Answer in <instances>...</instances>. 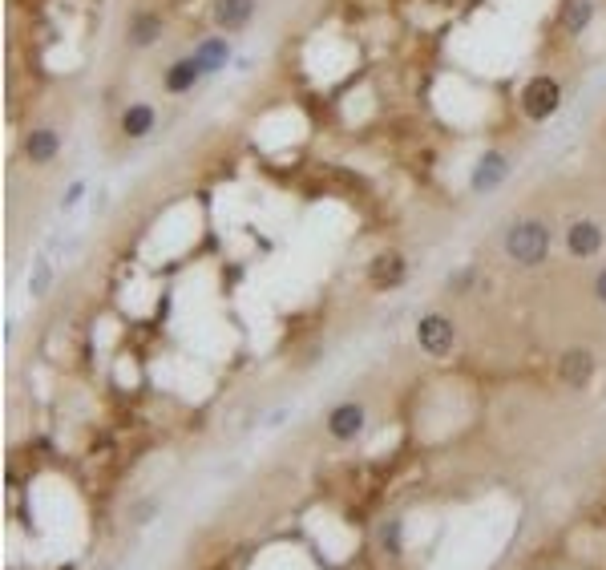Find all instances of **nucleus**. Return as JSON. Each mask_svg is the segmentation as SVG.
<instances>
[{
    "label": "nucleus",
    "mask_w": 606,
    "mask_h": 570,
    "mask_svg": "<svg viewBox=\"0 0 606 570\" xmlns=\"http://www.w3.org/2000/svg\"><path fill=\"white\" fill-rule=\"evenodd\" d=\"M550 243H554V231L546 219H518L501 235V251L518 267H542L550 255Z\"/></svg>",
    "instance_id": "nucleus-1"
},
{
    "label": "nucleus",
    "mask_w": 606,
    "mask_h": 570,
    "mask_svg": "<svg viewBox=\"0 0 606 570\" xmlns=\"http://www.w3.org/2000/svg\"><path fill=\"white\" fill-rule=\"evenodd\" d=\"M518 106H522V114H526L530 122L554 118V114L562 110V85H558V77H550V73L526 77V85H522V93H518Z\"/></svg>",
    "instance_id": "nucleus-2"
},
{
    "label": "nucleus",
    "mask_w": 606,
    "mask_h": 570,
    "mask_svg": "<svg viewBox=\"0 0 606 570\" xmlns=\"http://www.w3.org/2000/svg\"><path fill=\"white\" fill-rule=\"evenodd\" d=\"M453 344H457V328H453L449 316L429 312V316L417 320V348H421L425 356H449Z\"/></svg>",
    "instance_id": "nucleus-3"
},
{
    "label": "nucleus",
    "mask_w": 606,
    "mask_h": 570,
    "mask_svg": "<svg viewBox=\"0 0 606 570\" xmlns=\"http://www.w3.org/2000/svg\"><path fill=\"white\" fill-rule=\"evenodd\" d=\"M510 170H514V162L505 158L501 150H485L473 162V170H469V190H473V195H493V190L510 178Z\"/></svg>",
    "instance_id": "nucleus-4"
},
{
    "label": "nucleus",
    "mask_w": 606,
    "mask_h": 570,
    "mask_svg": "<svg viewBox=\"0 0 606 570\" xmlns=\"http://www.w3.org/2000/svg\"><path fill=\"white\" fill-rule=\"evenodd\" d=\"M404 279H409V259H404V251H380L368 259V283L376 292H396Z\"/></svg>",
    "instance_id": "nucleus-5"
},
{
    "label": "nucleus",
    "mask_w": 606,
    "mask_h": 570,
    "mask_svg": "<svg viewBox=\"0 0 606 570\" xmlns=\"http://www.w3.org/2000/svg\"><path fill=\"white\" fill-rule=\"evenodd\" d=\"M602 247H606V227L598 219L586 215V219H574L566 227V255L570 259H594Z\"/></svg>",
    "instance_id": "nucleus-6"
},
{
    "label": "nucleus",
    "mask_w": 606,
    "mask_h": 570,
    "mask_svg": "<svg viewBox=\"0 0 606 570\" xmlns=\"http://www.w3.org/2000/svg\"><path fill=\"white\" fill-rule=\"evenodd\" d=\"M594 372H598V360H594L590 348H566V352L558 356V380H562L566 389H574V393L590 385Z\"/></svg>",
    "instance_id": "nucleus-7"
},
{
    "label": "nucleus",
    "mask_w": 606,
    "mask_h": 570,
    "mask_svg": "<svg viewBox=\"0 0 606 570\" xmlns=\"http://www.w3.org/2000/svg\"><path fill=\"white\" fill-rule=\"evenodd\" d=\"M21 154H25L29 166H49V162H57V154H61V130L49 126V122L33 126V130L25 134V142H21Z\"/></svg>",
    "instance_id": "nucleus-8"
},
{
    "label": "nucleus",
    "mask_w": 606,
    "mask_h": 570,
    "mask_svg": "<svg viewBox=\"0 0 606 570\" xmlns=\"http://www.w3.org/2000/svg\"><path fill=\"white\" fill-rule=\"evenodd\" d=\"M190 57L198 61L202 77H215V73H223V69L231 65L235 49H231V37H227V33H211V37H202V41L194 45V53H190Z\"/></svg>",
    "instance_id": "nucleus-9"
},
{
    "label": "nucleus",
    "mask_w": 606,
    "mask_h": 570,
    "mask_svg": "<svg viewBox=\"0 0 606 570\" xmlns=\"http://www.w3.org/2000/svg\"><path fill=\"white\" fill-rule=\"evenodd\" d=\"M255 21V0H211V25L223 33H243Z\"/></svg>",
    "instance_id": "nucleus-10"
},
{
    "label": "nucleus",
    "mask_w": 606,
    "mask_h": 570,
    "mask_svg": "<svg viewBox=\"0 0 606 570\" xmlns=\"http://www.w3.org/2000/svg\"><path fill=\"white\" fill-rule=\"evenodd\" d=\"M364 425H368V409L360 401H344V405H336L328 413V433L336 441H356L364 433Z\"/></svg>",
    "instance_id": "nucleus-11"
},
{
    "label": "nucleus",
    "mask_w": 606,
    "mask_h": 570,
    "mask_svg": "<svg viewBox=\"0 0 606 570\" xmlns=\"http://www.w3.org/2000/svg\"><path fill=\"white\" fill-rule=\"evenodd\" d=\"M162 33H166V21H162V13H158V9H138V13L130 17L126 41H130L134 49H154V45L162 41Z\"/></svg>",
    "instance_id": "nucleus-12"
},
{
    "label": "nucleus",
    "mask_w": 606,
    "mask_h": 570,
    "mask_svg": "<svg viewBox=\"0 0 606 570\" xmlns=\"http://www.w3.org/2000/svg\"><path fill=\"white\" fill-rule=\"evenodd\" d=\"M154 126H158V110H154L150 102H130V106L122 110V118H118V130H122L130 142L146 138Z\"/></svg>",
    "instance_id": "nucleus-13"
},
{
    "label": "nucleus",
    "mask_w": 606,
    "mask_h": 570,
    "mask_svg": "<svg viewBox=\"0 0 606 570\" xmlns=\"http://www.w3.org/2000/svg\"><path fill=\"white\" fill-rule=\"evenodd\" d=\"M198 81H202V69H198V61H194V57H178V61H170V65H166V73H162V85H166V93H174V98L190 93Z\"/></svg>",
    "instance_id": "nucleus-14"
},
{
    "label": "nucleus",
    "mask_w": 606,
    "mask_h": 570,
    "mask_svg": "<svg viewBox=\"0 0 606 570\" xmlns=\"http://www.w3.org/2000/svg\"><path fill=\"white\" fill-rule=\"evenodd\" d=\"M594 0H562V13H558V21H562V29H566V37H582L586 29H590V21H594Z\"/></svg>",
    "instance_id": "nucleus-15"
},
{
    "label": "nucleus",
    "mask_w": 606,
    "mask_h": 570,
    "mask_svg": "<svg viewBox=\"0 0 606 570\" xmlns=\"http://www.w3.org/2000/svg\"><path fill=\"white\" fill-rule=\"evenodd\" d=\"M473 283H477V267H473V263H465V267H457V271H453L449 292H453V296H465V292L473 288Z\"/></svg>",
    "instance_id": "nucleus-16"
},
{
    "label": "nucleus",
    "mask_w": 606,
    "mask_h": 570,
    "mask_svg": "<svg viewBox=\"0 0 606 570\" xmlns=\"http://www.w3.org/2000/svg\"><path fill=\"white\" fill-rule=\"evenodd\" d=\"M49 283H53V267H49V259H37V263H33V279H29V292L41 296Z\"/></svg>",
    "instance_id": "nucleus-17"
},
{
    "label": "nucleus",
    "mask_w": 606,
    "mask_h": 570,
    "mask_svg": "<svg viewBox=\"0 0 606 570\" xmlns=\"http://www.w3.org/2000/svg\"><path fill=\"white\" fill-rule=\"evenodd\" d=\"M85 199V182H69V190H65V199H61V211H73L77 203Z\"/></svg>",
    "instance_id": "nucleus-18"
},
{
    "label": "nucleus",
    "mask_w": 606,
    "mask_h": 570,
    "mask_svg": "<svg viewBox=\"0 0 606 570\" xmlns=\"http://www.w3.org/2000/svg\"><path fill=\"white\" fill-rule=\"evenodd\" d=\"M590 296H594V300L606 308V267H598V275L590 279Z\"/></svg>",
    "instance_id": "nucleus-19"
},
{
    "label": "nucleus",
    "mask_w": 606,
    "mask_h": 570,
    "mask_svg": "<svg viewBox=\"0 0 606 570\" xmlns=\"http://www.w3.org/2000/svg\"><path fill=\"white\" fill-rule=\"evenodd\" d=\"M384 546H388V554H396V526L384 530Z\"/></svg>",
    "instance_id": "nucleus-20"
}]
</instances>
